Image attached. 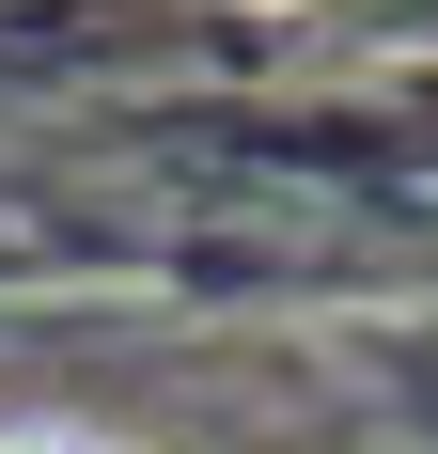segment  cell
Masks as SVG:
<instances>
[{
    "instance_id": "cell-1",
    "label": "cell",
    "mask_w": 438,
    "mask_h": 454,
    "mask_svg": "<svg viewBox=\"0 0 438 454\" xmlns=\"http://www.w3.org/2000/svg\"><path fill=\"white\" fill-rule=\"evenodd\" d=\"M0 454H94V439H0Z\"/></svg>"
}]
</instances>
